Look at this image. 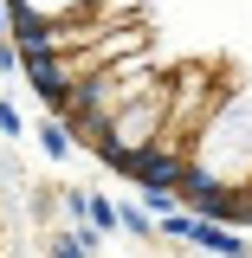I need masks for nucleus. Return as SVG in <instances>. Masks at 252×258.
Here are the masks:
<instances>
[{
	"label": "nucleus",
	"instance_id": "1",
	"mask_svg": "<svg viewBox=\"0 0 252 258\" xmlns=\"http://www.w3.org/2000/svg\"><path fill=\"white\" fill-rule=\"evenodd\" d=\"M194 239H200L207 252H220V258H246V245H239L233 232H214V226H194Z\"/></svg>",
	"mask_w": 252,
	"mask_h": 258
},
{
	"label": "nucleus",
	"instance_id": "2",
	"mask_svg": "<svg viewBox=\"0 0 252 258\" xmlns=\"http://www.w3.org/2000/svg\"><path fill=\"white\" fill-rule=\"evenodd\" d=\"M59 258H84V239L71 232V239H59Z\"/></svg>",
	"mask_w": 252,
	"mask_h": 258
}]
</instances>
